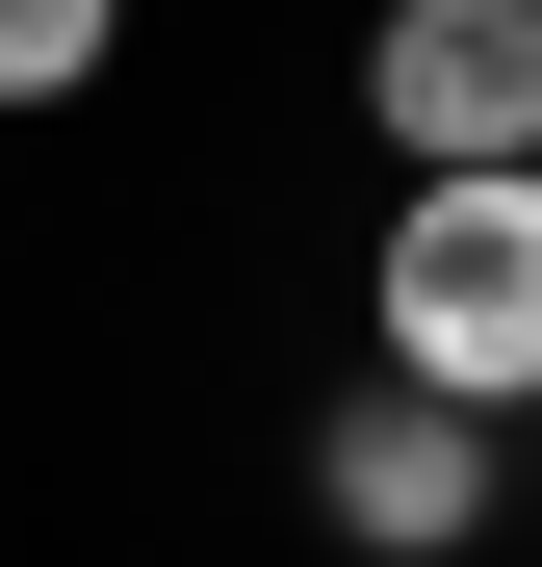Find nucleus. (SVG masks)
<instances>
[{"label":"nucleus","instance_id":"nucleus-1","mask_svg":"<svg viewBox=\"0 0 542 567\" xmlns=\"http://www.w3.org/2000/svg\"><path fill=\"white\" fill-rule=\"evenodd\" d=\"M361 310H388V388L542 413V181H413L388 258H361Z\"/></svg>","mask_w":542,"mask_h":567},{"label":"nucleus","instance_id":"nucleus-2","mask_svg":"<svg viewBox=\"0 0 542 567\" xmlns=\"http://www.w3.org/2000/svg\"><path fill=\"white\" fill-rule=\"evenodd\" d=\"M361 130H388V181H542V0H388Z\"/></svg>","mask_w":542,"mask_h":567},{"label":"nucleus","instance_id":"nucleus-3","mask_svg":"<svg viewBox=\"0 0 542 567\" xmlns=\"http://www.w3.org/2000/svg\"><path fill=\"white\" fill-rule=\"evenodd\" d=\"M310 516H336L361 567H466V542H491V413H439V388L361 361L336 439H310Z\"/></svg>","mask_w":542,"mask_h":567},{"label":"nucleus","instance_id":"nucleus-4","mask_svg":"<svg viewBox=\"0 0 542 567\" xmlns=\"http://www.w3.org/2000/svg\"><path fill=\"white\" fill-rule=\"evenodd\" d=\"M104 52H130V0H0V130H27V104H78Z\"/></svg>","mask_w":542,"mask_h":567}]
</instances>
